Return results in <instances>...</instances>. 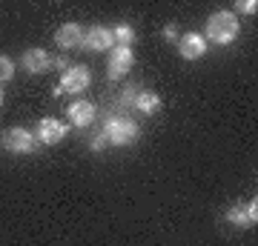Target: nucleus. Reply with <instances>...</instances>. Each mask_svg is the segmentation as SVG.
I'll use <instances>...</instances> for the list:
<instances>
[{
	"mask_svg": "<svg viewBox=\"0 0 258 246\" xmlns=\"http://www.w3.org/2000/svg\"><path fill=\"white\" fill-rule=\"evenodd\" d=\"M132 63H135V52H132V46H115L112 55H109V66H106L109 80H120V77L132 69Z\"/></svg>",
	"mask_w": 258,
	"mask_h": 246,
	"instance_id": "nucleus-4",
	"label": "nucleus"
},
{
	"mask_svg": "<svg viewBox=\"0 0 258 246\" xmlns=\"http://www.w3.org/2000/svg\"><path fill=\"white\" fill-rule=\"evenodd\" d=\"M98 106H95L92 101H75V103H69V120H72L75 126L78 129H83V126H89V123H92L95 120V115H98Z\"/></svg>",
	"mask_w": 258,
	"mask_h": 246,
	"instance_id": "nucleus-12",
	"label": "nucleus"
},
{
	"mask_svg": "<svg viewBox=\"0 0 258 246\" xmlns=\"http://www.w3.org/2000/svg\"><path fill=\"white\" fill-rule=\"evenodd\" d=\"M178 52H181L184 60H198V57H204V52H207V37L198 35V32H186V35H181V40H178Z\"/></svg>",
	"mask_w": 258,
	"mask_h": 246,
	"instance_id": "nucleus-9",
	"label": "nucleus"
},
{
	"mask_svg": "<svg viewBox=\"0 0 258 246\" xmlns=\"http://www.w3.org/2000/svg\"><path fill=\"white\" fill-rule=\"evenodd\" d=\"M3 101H6V98H3V89H0V106H3Z\"/></svg>",
	"mask_w": 258,
	"mask_h": 246,
	"instance_id": "nucleus-21",
	"label": "nucleus"
},
{
	"mask_svg": "<svg viewBox=\"0 0 258 246\" xmlns=\"http://www.w3.org/2000/svg\"><path fill=\"white\" fill-rule=\"evenodd\" d=\"M103 135L109 137L112 146H126L132 140H138L141 129L135 120H129V118H109L106 126H103Z\"/></svg>",
	"mask_w": 258,
	"mask_h": 246,
	"instance_id": "nucleus-2",
	"label": "nucleus"
},
{
	"mask_svg": "<svg viewBox=\"0 0 258 246\" xmlns=\"http://www.w3.org/2000/svg\"><path fill=\"white\" fill-rule=\"evenodd\" d=\"M106 146H109V137H106V135L101 132V135H98V137L92 140V152H103Z\"/></svg>",
	"mask_w": 258,
	"mask_h": 246,
	"instance_id": "nucleus-17",
	"label": "nucleus"
},
{
	"mask_svg": "<svg viewBox=\"0 0 258 246\" xmlns=\"http://www.w3.org/2000/svg\"><path fill=\"white\" fill-rule=\"evenodd\" d=\"M164 37H166V40H175V43L181 40V35H178V26H175V23H169V26H164Z\"/></svg>",
	"mask_w": 258,
	"mask_h": 246,
	"instance_id": "nucleus-18",
	"label": "nucleus"
},
{
	"mask_svg": "<svg viewBox=\"0 0 258 246\" xmlns=\"http://www.w3.org/2000/svg\"><path fill=\"white\" fill-rule=\"evenodd\" d=\"M66 135H69V126L60 123V120H55V118H43L40 123H37V129H35V140L37 143H43V146L60 143Z\"/></svg>",
	"mask_w": 258,
	"mask_h": 246,
	"instance_id": "nucleus-6",
	"label": "nucleus"
},
{
	"mask_svg": "<svg viewBox=\"0 0 258 246\" xmlns=\"http://www.w3.org/2000/svg\"><path fill=\"white\" fill-rule=\"evenodd\" d=\"M135 98H138V92H135V89H126L123 95H120V103H123V106H129V103L135 106Z\"/></svg>",
	"mask_w": 258,
	"mask_h": 246,
	"instance_id": "nucleus-19",
	"label": "nucleus"
},
{
	"mask_svg": "<svg viewBox=\"0 0 258 246\" xmlns=\"http://www.w3.org/2000/svg\"><path fill=\"white\" fill-rule=\"evenodd\" d=\"M12 74H15V63H12V57L0 55V83L12 80Z\"/></svg>",
	"mask_w": 258,
	"mask_h": 246,
	"instance_id": "nucleus-15",
	"label": "nucleus"
},
{
	"mask_svg": "<svg viewBox=\"0 0 258 246\" xmlns=\"http://www.w3.org/2000/svg\"><path fill=\"white\" fill-rule=\"evenodd\" d=\"M235 9L244 12V15H255V12H258V3H255V0H238V3H235Z\"/></svg>",
	"mask_w": 258,
	"mask_h": 246,
	"instance_id": "nucleus-16",
	"label": "nucleus"
},
{
	"mask_svg": "<svg viewBox=\"0 0 258 246\" xmlns=\"http://www.w3.org/2000/svg\"><path fill=\"white\" fill-rule=\"evenodd\" d=\"M241 32V23L232 12H215L210 20H207V37L215 40V43H232Z\"/></svg>",
	"mask_w": 258,
	"mask_h": 246,
	"instance_id": "nucleus-1",
	"label": "nucleus"
},
{
	"mask_svg": "<svg viewBox=\"0 0 258 246\" xmlns=\"http://www.w3.org/2000/svg\"><path fill=\"white\" fill-rule=\"evenodd\" d=\"M52 69H60V72H66V69H69L66 57H52Z\"/></svg>",
	"mask_w": 258,
	"mask_h": 246,
	"instance_id": "nucleus-20",
	"label": "nucleus"
},
{
	"mask_svg": "<svg viewBox=\"0 0 258 246\" xmlns=\"http://www.w3.org/2000/svg\"><path fill=\"white\" fill-rule=\"evenodd\" d=\"M112 46H115V40H112V29L92 26L86 35H83L81 49H86V52H106V49H112Z\"/></svg>",
	"mask_w": 258,
	"mask_h": 246,
	"instance_id": "nucleus-8",
	"label": "nucleus"
},
{
	"mask_svg": "<svg viewBox=\"0 0 258 246\" xmlns=\"http://www.w3.org/2000/svg\"><path fill=\"white\" fill-rule=\"evenodd\" d=\"M135 109H141L144 115H152V112L161 109V95L152 89H144L138 92V98H135Z\"/></svg>",
	"mask_w": 258,
	"mask_h": 246,
	"instance_id": "nucleus-13",
	"label": "nucleus"
},
{
	"mask_svg": "<svg viewBox=\"0 0 258 246\" xmlns=\"http://www.w3.org/2000/svg\"><path fill=\"white\" fill-rule=\"evenodd\" d=\"M83 35H86V32H83L78 23H63V26L55 32V43H57V49H63V52L66 49H81Z\"/></svg>",
	"mask_w": 258,
	"mask_h": 246,
	"instance_id": "nucleus-11",
	"label": "nucleus"
},
{
	"mask_svg": "<svg viewBox=\"0 0 258 246\" xmlns=\"http://www.w3.org/2000/svg\"><path fill=\"white\" fill-rule=\"evenodd\" d=\"M23 69L29 74H46L52 69V55L46 49H26L23 52Z\"/></svg>",
	"mask_w": 258,
	"mask_h": 246,
	"instance_id": "nucleus-10",
	"label": "nucleus"
},
{
	"mask_svg": "<svg viewBox=\"0 0 258 246\" xmlns=\"http://www.w3.org/2000/svg\"><path fill=\"white\" fill-rule=\"evenodd\" d=\"M227 220H230V223H235V226H241V229L255 226V223H258V201L252 198V201L235 203V206L227 212Z\"/></svg>",
	"mask_w": 258,
	"mask_h": 246,
	"instance_id": "nucleus-7",
	"label": "nucleus"
},
{
	"mask_svg": "<svg viewBox=\"0 0 258 246\" xmlns=\"http://www.w3.org/2000/svg\"><path fill=\"white\" fill-rule=\"evenodd\" d=\"M3 149L12 152V155H29V152H35V132H29V129H20V126H12L3 132Z\"/></svg>",
	"mask_w": 258,
	"mask_h": 246,
	"instance_id": "nucleus-3",
	"label": "nucleus"
},
{
	"mask_svg": "<svg viewBox=\"0 0 258 246\" xmlns=\"http://www.w3.org/2000/svg\"><path fill=\"white\" fill-rule=\"evenodd\" d=\"M112 40H115V46H132V40H135V29L129 26V23H120V26L112 29Z\"/></svg>",
	"mask_w": 258,
	"mask_h": 246,
	"instance_id": "nucleus-14",
	"label": "nucleus"
},
{
	"mask_svg": "<svg viewBox=\"0 0 258 246\" xmlns=\"http://www.w3.org/2000/svg\"><path fill=\"white\" fill-rule=\"evenodd\" d=\"M89 83H92V72L86 66H69L63 72V77H60V86L57 89L66 92V95H81Z\"/></svg>",
	"mask_w": 258,
	"mask_h": 246,
	"instance_id": "nucleus-5",
	"label": "nucleus"
}]
</instances>
